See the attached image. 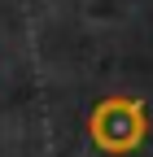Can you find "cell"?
<instances>
[{"mask_svg": "<svg viewBox=\"0 0 153 157\" xmlns=\"http://www.w3.org/2000/svg\"><path fill=\"white\" fill-rule=\"evenodd\" d=\"M88 135H92V144L101 153H109V157L136 153L144 144V135H149L144 101H136V96H105V101H96V109L88 118Z\"/></svg>", "mask_w": 153, "mask_h": 157, "instance_id": "obj_1", "label": "cell"}]
</instances>
